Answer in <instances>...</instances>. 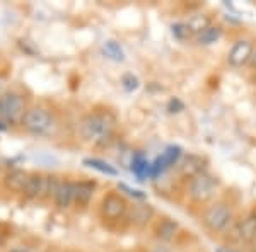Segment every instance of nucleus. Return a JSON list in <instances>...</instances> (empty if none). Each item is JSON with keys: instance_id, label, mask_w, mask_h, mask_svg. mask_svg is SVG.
<instances>
[{"instance_id": "393cba45", "label": "nucleus", "mask_w": 256, "mask_h": 252, "mask_svg": "<svg viewBox=\"0 0 256 252\" xmlns=\"http://www.w3.org/2000/svg\"><path fill=\"white\" fill-rule=\"evenodd\" d=\"M217 252H236V251H232V249H229V247H226V249H218Z\"/></svg>"}, {"instance_id": "2eb2a0df", "label": "nucleus", "mask_w": 256, "mask_h": 252, "mask_svg": "<svg viewBox=\"0 0 256 252\" xmlns=\"http://www.w3.org/2000/svg\"><path fill=\"white\" fill-rule=\"evenodd\" d=\"M132 171L138 177V181H146V177L150 174V164L147 162V159L142 154L134 155L132 160Z\"/></svg>"}, {"instance_id": "a211bd4d", "label": "nucleus", "mask_w": 256, "mask_h": 252, "mask_svg": "<svg viewBox=\"0 0 256 252\" xmlns=\"http://www.w3.org/2000/svg\"><path fill=\"white\" fill-rule=\"evenodd\" d=\"M84 165H88V167L90 169H96V171H99L101 174H106V176H118V171L113 167V165H110L108 162H104V160L101 159H86L84 160Z\"/></svg>"}, {"instance_id": "20e7f679", "label": "nucleus", "mask_w": 256, "mask_h": 252, "mask_svg": "<svg viewBox=\"0 0 256 252\" xmlns=\"http://www.w3.org/2000/svg\"><path fill=\"white\" fill-rule=\"evenodd\" d=\"M26 101L18 92H6L0 96V121L6 125L20 123L26 113Z\"/></svg>"}, {"instance_id": "6ab92c4d", "label": "nucleus", "mask_w": 256, "mask_h": 252, "mask_svg": "<svg viewBox=\"0 0 256 252\" xmlns=\"http://www.w3.org/2000/svg\"><path fill=\"white\" fill-rule=\"evenodd\" d=\"M186 26H188L190 32H196V34H200V32L204 31L205 27L210 26V19L205 17V15H195L193 19L188 20Z\"/></svg>"}, {"instance_id": "4be33fe9", "label": "nucleus", "mask_w": 256, "mask_h": 252, "mask_svg": "<svg viewBox=\"0 0 256 252\" xmlns=\"http://www.w3.org/2000/svg\"><path fill=\"white\" fill-rule=\"evenodd\" d=\"M150 252H171V251H169L168 247H164V246H158V247H154Z\"/></svg>"}, {"instance_id": "f257e3e1", "label": "nucleus", "mask_w": 256, "mask_h": 252, "mask_svg": "<svg viewBox=\"0 0 256 252\" xmlns=\"http://www.w3.org/2000/svg\"><path fill=\"white\" fill-rule=\"evenodd\" d=\"M116 119L108 111H94L80 121V136L89 143H104L114 131Z\"/></svg>"}, {"instance_id": "aec40b11", "label": "nucleus", "mask_w": 256, "mask_h": 252, "mask_svg": "<svg viewBox=\"0 0 256 252\" xmlns=\"http://www.w3.org/2000/svg\"><path fill=\"white\" fill-rule=\"evenodd\" d=\"M122 84L125 90H135L138 87V78L135 75H132V73H126V75H123L122 78Z\"/></svg>"}, {"instance_id": "6e6552de", "label": "nucleus", "mask_w": 256, "mask_h": 252, "mask_svg": "<svg viewBox=\"0 0 256 252\" xmlns=\"http://www.w3.org/2000/svg\"><path fill=\"white\" fill-rule=\"evenodd\" d=\"M126 218L135 229H146L154 218V208L148 203H135L128 208Z\"/></svg>"}, {"instance_id": "a878e982", "label": "nucleus", "mask_w": 256, "mask_h": 252, "mask_svg": "<svg viewBox=\"0 0 256 252\" xmlns=\"http://www.w3.org/2000/svg\"><path fill=\"white\" fill-rule=\"evenodd\" d=\"M9 252H30V251H28V249H12Z\"/></svg>"}, {"instance_id": "f8f14e48", "label": "nucleus", "mask_w": 256, "mask_h": 252, "mask_svg": "<svg viewBox=\"0 0 256 252\" xmlns=\"http://www.w3.org/2000/svg\"><path fill=\"white\" fill-rule=\"evenodd\" d=\"M238 239L244 244L253 242L256 239V213H248L236 227Z\"/></svg>"}, {"instance_id": "423d86ee", "label": "nucleus", "mask_w": 256, "mask_h": 252, "mask_svg": "<svg viewBox=\"0 0 256 252\" xmlns=\"http://www.w3.org/2000/svg\"><path fill=\"white\" fill-rule=\"evenodd\" d=\"M128 208H130V206H128L126 200L122 196V194L110 193L102 198L101 206H99V212H101V217L104 218V220L118 222L126 217Z\"/></svg>"}, {"instance_id": "dca6fc26", "label": "nucleus", "mask_w": 256, "mask_h": 252, "mask_svg": "<svg viewBox=\"0 0 256 252\" xmlns=\"http://www.w3.org/2000/svg\"><path fill=\"white\" fill-rule=\"evenodd\" d=\"M220 36H222V27L212 26V24H210L208 27H205V29L196 36V41L200 44H212L220 39Z\"/></svg>"}, {"instance_id": "f3484780", "label": "nucleus", "mask_w": 256, "mask_h": 252, "mask_svg": "<svg viewBox=\"0 0 256 252\" xmlns=\"http://www.w3.org/2000/svg\"><path fill=\"white\" fill-rule=\"evenodd\" d=\"M102 51H104V55L113 61L125 60V51H123V48L120 46V43H116V41H113V39L106 41V43L102 44Z\"/></svg>"}, {"instance_id": "1a4fd4ad", "label": "nucleus", "mask_w": 256, "mask_h": 252, "mask_svg": "<svg viewBox=\"0 0 256 252\" xmlns=\"http://www.w3.org/2000/svg\"><path fill=\"white\" fill-rule=\"evenodd\" d=\"M96 191V183L94 181H79L74 183V203L77 206H88L90 203Z\"/></svg>"}, {"instance_id": "b1692460", "label": "nucleus", "mask_w": 256, "mask_h": 252, "mask_svg": "<svg viewBox=\"0 0 256 252\" xmlns=\"http://www.w3.org/2000/svg\"><path fill=\"white\" fill-rule=\"evenodd\" d=\"M4 130H7V125L4 121H0V131H4Z\"/></svg>"}, {"instance_id": "7ed1b4c3", "label": "nucleus", "mask_w": 256, "mask_h": 252, "mask_svg": "<svg viewBox=\"0 0 256 252\" xmlns=\"http://www.w3.org/2000/svg\"><path fill=\"white\" fill-rule=\"evenodd\" d=\"M218 181L208 172H200L195 177L190 179L188 184V196L192 198L195 203H207L212 200L217 193Z\"/></svg>"}, {"instance_id": "9d476101", "label": "nucleus", "mask_w": 256, "mask_h": 252, "mask_svg": "<svg viewBox=\"0 0 256 252\" xmlns=\"http://www.w3.org/2000/svg\"><path fill=\"white\" fill-rule=\"evenodd\" d=\"M53 201L60 210L70 208L74 203V183L72 181H60L56 186L55 193H53Z\"/></svg>"}, {"instance_id": "0eeeda50", "label": "nucleus", "mask_w": 256, "mask_h": 252, "mask_svg": "<svg viewBox=\"0 0 256 252\" xmlns=\"http://www.w3.org/2000/svg\"><path fill=\"white\" fill-rule=\"evenodd\" d=\"M254 46L250 39H239L232 44L229 55H227V61L232 67H244L253 58Z\"/></svg>"}, {"instance_id": "412c9836", "label": "nucleus", "mask_w": 256, "mask_h": 252, "mask_svg": "<svg viewBox=\"0 0 256 252\" xmlns=\"http://www.w3.org/2000/svg\"><path fill=\"white\" fill-rule=\"evenodd\" d=\"M120 189H122V191H126V194H130V196L138 198V200H142V198H144L142 191H137V189H132V188H128V186H125V184H120Z\"/></svg>"}, {"instance_id": "5701e85b", "label": "nucleus", "mask_w": 256, "mask_h": 252, "mask_svg": "<svg viewBox=\"0 0 256 252\" xmlns=\"http://www.w3.org/2000/svg\"><path fill=\"white\" fill-rule=\"evenodd\" d=\"M251 65H253V68H256V49L253 53V58H251Z\"/></svg>"}, {"instance_id": "39448f33", "label": "nucleus", "mask_w": 256, "mask_h": 252, "mask_svg": "<svg viewBox=\"0 0 256 252\" xmlns=\"http://www.w3.org/2000/svg\"><path fill=\"white\" fill-rule=\"evenodd\" d=\"M202 220H204V225L210 232H224L232 222V208L224 201H217V203L210 205L205 210Z\"/></svg>"}, {"instance_id": "9b49d317", "label": "nucleus", "mask_w": 256, "mask_h": 252, "mask_svg": "<svg viewBox=\"0 0 256 252\" xmlns=\"http://www.w3.org/2000/svg\"><path fill=\"white\" fill-rule=\"evenodd\" d=\"M28 179H30V172L20 171V169H14V171H9L4 177V186L6 189H9L10 193H20L22 194L24 188L28 184Z\"/></svg>"}, {"instance_id": "f03ea898", "label": "nucleus", "mask_w": 256, "mask_h": 252, "mask_svg": "<svg viewBox=\"0 0 256 252\" xmlns=\"http://www.w3.org/2000/svg\"><path fill=\"white\" fill-rule=\"evenodd\" d=\"M24 130L28 133L34 135V136H50L55 131L56 128V121L55 116L50 113L48 109L41 106H34L30 107V109L24 113V118L20 121Z\"/></svg>"}, {"instance_id": "ddd939ff", "label": "nucleus", "mask_w": 256, "mask_h": 252, "mask_svg": "<svg viewBox=\"0 0 256 252\" xmlns=\"http://www.w3.org/2000/svg\"><path fill=\"white\" fill-rule=\"evenodd\" d=\"M180 172L186 177H195L196 174L204 172V159L198 155H188L184 157V160L180 164Z\"/></svg>"}, {"instance_id": "4468645a", "label": "nucleus", "mask_w": 256, "mask_h": 252, "mask_svg": "<svg viewBox=\"0 0 256 252\" xmlns=\"http://www.w3.org/2000/svg\"><path fill=\"white\" fill-rule=\"evenodd\" d=\"M156 237L162 242H169L174 239V235L178 232V223L171 218H162L158 225H156Z\"/></svg>"}]
</instances>
